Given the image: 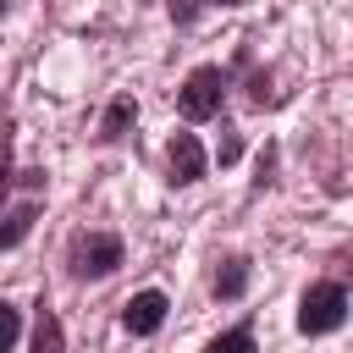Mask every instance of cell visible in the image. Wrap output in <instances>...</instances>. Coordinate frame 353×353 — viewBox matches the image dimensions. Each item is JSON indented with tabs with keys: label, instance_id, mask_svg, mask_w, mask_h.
Returning a JSON list of instances; mask_svg holds the SVG:
<instances>
[{
	"label": "cell",
	"instance_id": "cell-9",
	"mask_svg": "<svg viewBox=\"0 0 353 353\" xmlns=\"http://www.w3.org/2000/svg\"><path fill=\"white\" fill-rule=\"evenodd\" d=\"M33 221H39V199L11 204V210H6V221H0V248H17V243L33 232Z\"/></svg>",
	"mask_w": 353,
	"mask_h": 353
},
{
	"label": "cell",
	"instance_id": "cell-2",
	"mask_svg": "<svg viewBox=\"0 0 353 353\" xmlns=\"http://www.w3.org/2000/svg\"><path fill=\"white\" fill-rule=\"evenodd\" d=\"M226 88H232L226 66H193V72L182 77V88H176V110H182V121H210V116H221Z\"/></svg>",
	"mask_w": 353,
	"mask_h": 353
},
{
	"label": "cell",
	"instance_id": "cell-13",
	"mask_svg": "<svg viewBox=\"0 0 353 353\" xmlns=\"http://www.w3.org/2000/svg\"><path fill=\"white\" fill-rule=\"evenodd\" d=\"M6 193H11V160L0 154V199H6Z\"/></svg>",
	"mask_w": 353,
	"mask_h": 353
},
{
	"label": "cell",
	"instance_id": "cell-14",
	"mask_svg": "<svg viewBox=\"0 0 353 353\" xmlns=\"http://www.w3.org/2000/svg\"><path fill=\"white\" fill-rule=\"evenodd\" d=\"M0 17H6V0H0Z\"/></svg>",
	"mask_w": 353,
	"mask_h": 353
},
{
	"label": "cell",
	"instance_id": "cell-11",
	"mask_svg": "<svg viewBox=\"0 0 353 353\" xmlns=\"http://www.w3.org/2000/svg\"><path fill=\"white\" fill-rule=\"evenodd\" d=\"M17 336H22V309H17L11 298H0V353H11Z\"/></svg>",
	"mask_w": 353,
	"mask_h": 353
},
{
	"label": "cell",
	"instance_id": "cell-1",
	"mask_svg": "<svg viewBox=\"0 0 353 353\" xmlns=\"http://www.w3.org/2000/svg\"><path fill=\"white\" fill-rule=\"evenodd\" d=\"M121 259H127V248L116 232H72V243H66V270L77 281H105L121 270Z\"/></svg>",
	"mask_w": 353,
	"mask_h": 353
},
{
	"label": "cell",
	"instance_id": "cell-4",
	"mask_svg": "<svg viewBox=\"0 0 353 353\" xmlns=\"http://www.w3.org/2000/svg\"><path fill=\"white\" fill-rule=\"evenodd\" d=\"M204 165H210L204 143H199L193 132H171V143H165V182H171V188H193V182L204 176Z\"/></svg>",
	"mask_w": 353,
	"mask_h": 353
},
{
	"label": "cell",
	"instance_id": "cell-12",
	"mask_svg": "<svg viewBox=\"0 0 353 353\" xmlns=\"http://www.w3.org/2000/svg\"><path fill=\"white\" fill-rule=\"evenodd\" d=\"M237 154H243V138H237V127H221V143H215V160H221V165H237Z\"/></svg>",
	"mask_w": 353,
	"mask_h": 353
},
{
	"label": "cell",
	"instance_id": "cell-10",
	"mask_svg": "<svg viewBox=\"0 0 353 353\" xmlns=\"http://www.w3.org/2000/svg\"><path fill=\"white\" fill-rule=\"evenodd\" d=\"M204 353H254V331H248V325H232V331L210 336V347H204Z\"/></svg>",
	"mask_w": 353,
	"mask_h": 353
},
{
	"label": "cell",
	"instance_id": "cell-5",
	"mask_svg": "<svg viewBox=\"0 0 353 353\" xmlns=\"http://www.w3.org/2000/svg\"><path fill=\"white\" fill-rule=\"evenodd\" d=\"M165 292L160 287H143V292H132L127 303H121V325H127V336H154L160 325H165Z\"/></svg>",
	"mask_w": 353,
	"mask_h": 353
},
{
	"label": "cell",
	"instance_id": "cell-7",
	"mask_svg": "<svg viewBox=\"0 0 353 353\" xmlns=\"http://www.w3.org/2000/svg\"><path fill=\"white\" fill-rule=\"evenodd\" d=\"M33 353H66V331H61V320L44 298L33 303Z\"/></svg>",
	"mask_w": 353,
	"mask_h": 353
},
{
	"label": "cell",
	"instance_id": "cell-3",
	"mask_svg": "<svg viewBox=\"0 0 353 353\" xmlns=\"http://www.w3.org/2000/svg\"><path fill=\"white\" fill-rule=\"evenodd\" d=\"M347 320V287L342 281H309L298 298V331L303 336H331Z\"/></svg>",
	"mask_w": 353,
	"mask_h": 353
},
{
	"label": "cell",
	"instance_id": "cell-6",
	"mask_svg": "<svg viewBox=\"0 0 353 353\" xmlns=\"http://www.w3.org/2000/svg\"><path fill=\"white\" fill-rule=\"evenodd\" d=\"M138 121V99L132 94H116L110 105H105V116H99V132H94V143H116V138H127V127Z\"/></svg>",
	"mask_w": 353,
	"mask_h": 353
},
{
	"label": "cell",
	"instance_id": "cell-8",
	"mask_svg": "<svg viewBox=\"0 0 353 353\" xmlns=\"http://www.w3.org/2000/svg\"><path fill=\"white\" fill-rule=\"evenodd\" d=\"M210 287H215V298H226V303H232V298H243V292H248V259H243V254H226Z\"/></svg>",
	"mask_w": 353,
	"mask_h": 353
}]
</instances>
